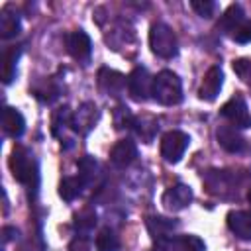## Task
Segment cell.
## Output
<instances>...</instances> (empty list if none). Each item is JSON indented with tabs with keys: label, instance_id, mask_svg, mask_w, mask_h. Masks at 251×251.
<instances>
[{
	"label": "cell",
	"instance_id": "32",
	"mask_svg": "<svg viewBox=\"0 0 251 251\" xmlns=\"http://www.w3.org/2000/svg\"><path fill=\"white\" fill-rule=\"evenodd\" d=\"M69 251H90L86 237H84V235H80V237L73 239V241H71V245H69Z\"/></svg>",
	"mask_w": 251,
	"mask_h": 251
},
{
	"label": "cell",
	"instance_id": "10",
	"mask_svg": "<svg viewBox=\"0 0 251 251\" xmlns=\"http://www.w3.org/2000/svg\"><path fill=\"white\" fill-rule=\"evenodd\" d=\"M222 84H224V73L220 69V65H214L206 71L202 82H200V88H198V98L204 100V102H214L222 90Z\"/></svg>",
	"mask_w": 251,
	"mask_h": 251
},
{
	"label": "cell",
	"instance_id": "6",
	"mask_svg": "<svg viewBox=\"0 0 251 251\" xmlns=\"http://www.w3.org/2000/svg\"><path fill=\"white\" fill-rule=\"evenodd\" d=\"M153 76L145 67H135L127 75V92L135 102H145L151 96Z\"/></svg>",
	"mask_w": 251,
	"mask_h": 251
},
{
	"label": "cell",
	"instance_id": "22",
	"mask_svg": "<svg viewBox=\"0 0 251 251\" xmlns=\"http://www.w3.org/2000/svg\"><path fill=\"white\" fill-rule=\"evenodd\" d=\"M71 118H73V114H71V110L67 106H61V108H57L53 112V116H51V131H53L55 137L61 139L63 137L61 131L71 129Z\"/></svg>",
	"mask_w": 251,
	"mask_h": 251
},
{
	"label": "cell",
	"instance_id": "31",
	"mask_svg": "<svg viewBox=\"0 0 251 251\" xmlns=\"http://www.w3.org/2000/svg\"><path fill=\"white\" fill-rule=\"evenodd\" d=\"M151 251H178L176 239H171V237L169 239H159V241H155Z\"/></svg>",
	"mask_w": 251,
	"mask_h": 251
},
{
	"label": "cell",
	"instance_id": "20",
	"mask_svg": "<svg viewBox=\"0 0 251 251\" xmlns=\"http://www.w3.org/2000/svg\"><path fill=\"white\" fill-rule=\"evenodd\" d=\"M22 29V24H20V18L16 12H10V6H6L0 14V37L2 39H10V37H16Z\"/></svg>",
	"mask_w": 251,
	"mask_h": 251
},
{
	"label": "cell",
	"instance_id": "16",
	"mask_svg": "<svg viewBox=\"0 0 251 251\" xmlns=\"http://www.w3.org/2000/svg\"><path fill=\"white\" fill-rule=\"evenodd\" d=\"M245 22V10H243V6L241 4H229L227 8H226V12L220 16V20H218V29H222L224 33H233L241 24Z\"/></svg>",
	"mask_w": 251,
	"mask_h": 251
},
{
	"label": "cell",
	"instance_id": "9",
	"mask_svg": "<svg viewBox=\"0 0 251 251\" xmlns=\"http://www.w3.org/2000/svg\"><path fill=\"white\" fill-rule=\"evenodd\" d=\"M161 202L169 212H180L192 202V188L184 182H176L165 190Z\"/></svg>",
	"mask_w": 251,
	"mask_h": 251
},
{
	"label": "cell",
	"instance_id": "12",
	"mask_svg": "<svg viewBox=\"0 0 251 251\" xmlns=\"http://www.w3.org/2000/svg\"><path fill=\"white\" fill-rule=\"evenodd\" d=\"M137 159V145L131 139H120L112 151H110V161L114 163V167L118 169H126L129 167L133 161Z\"/></svg>",
	"mask_w": 251,
	"mask_h": 251
},
{
	"label": "cell",
	"instance_id": "23",
	"mask_svg": "<svg viewBox=\"0 0 251 251\" xmlns=\"http://www.w3.org/2000/svg\"><path fill=\"white\" fill-rule=\"evenodd\" d=\"M73 226H75V229H76L80 235H84V233H88V231L94 229V226H96V214H94L92 210L84 208V210H80L78 214H75ZM84 237H86V235H84Z\"/></svg>",
	"mask_w": 251,
	"mask_h": 251
},
{
	"label": "cell",
	"instance_id": "7",
	"mask_svg": "<svg viewBox=\"0 0 251 251\" xmlns=\"http://www.w3.org/2000/svg\"><path fill=\"white\" fill-rule=\"evenodd\" d=\"M98 122V108L94 102H82L71 118V129L78 135H88Z\"/></svg>",
	"mask_w": 251,
	"mask_h": 251
},
{
	"label": "cell",
	"instance_id": "25",
	"mask_svg": "<svg viewBox=\"0 0 251 251\" xmlns=\"http://www.w3.org/2000/svg\"><path fill=\"white\" fill-rule=\"evenodd\" d=\"M76 165H78V176L84 180V184H88L92 180V176L96 175V169H98L96 159L92 155H84Z\"/></svg>",
	"mask_w": 251,
	"mask_h": 251
},
{
	"label": "cell",
	"instance_id": "13",
	"mask_svg": "<svg viewBox=\"0 0 251 251\" xmlns=\"http://www.w3.org/2000/svg\"><path fill=\"white\" fill-rule=\"evenodd\" d=\"M216 137L222 149H226L227 153H241L245 149V139L239 135L237 127L233 126H220L216 129Z\"/></svg>",
	"mask_w": 251,
	"mask_h": 251
},
{
	"label": "cell",
	"instance_id": "26",
	"mask_svg": "<svg viewBox=\"0 0 251 251\" xmlns=\"http://www.w3.org/2000/svg\"><path fill=\"white\" fill-rule=\"evenodd\" d=\"M176 247H178V251H206V245L198 235L176 237Z\"/></svg>",
	"mask_w": 251,
	"mask_h": 251
},
{
	"label": "cell",
	"instance_id": "29",
	"mask_svg": "<svg viewBox=\"0 0 251 251\" xmlns=\"http://www.w3.org/2000/svg\"><path fill=\"white\" fill-rule=\"evenodd\" d=\"M231 67H233L235 75L251 86V61H249V59H235V61L231 63Z\"/></svg>",
	"mask_w": 251,
	"mask_h": 251
},
{
	"label": "cell",
	"instance_id": "18",
	"mask_svg": "<svg viewBox=\"0 0 251 251\" xmlns=\"http://www.w3.org/2000/svg\"><path fill=\"white\" fill-rule=\"evenodd\" d=\"M20 55H22L20 45H10L4 49V53H2V80H4V84H10L16 78V67H18Z\"/></svg>",
	"mask_w": 251,
	"mask_h": 251
},
{
	"label": "cell",
	"instance_id": "5",
	"mask_svg": "<svg viewBox=\"0 0 251 251\" xmlns=\"http://www.w3.org/2000/svg\"><path fill=\"white\" fill-rule=\"evenodd\" d=\"M220 114L229 122V126L233 127H241V129H247L251 127V114H249V108H247V102L243 98V94L235 92L220 110Z\"/></svg>",
	"mask_w": 251,
	"mask_h": 251
},
{
	"label": "cell",
	"instance_id": "28",
	"mask_svg": "<svg viewBox=\"0 0 251 251\" xmlns=\"http://www.w3.org/2000/svg\"><path fill=\"white\" fill-rule=\"evenodd\" d=\"M190 6L200 18H212L216 12V2L212 0H192Z\"/></svg>",
	"mask_w": 251,
	"mask_h": 251
},
{
	"label": "cell",
	"instance_id": "4",
	"mask_svg": "<svg viewBox=\"0 0 251 251\" xmlns=\"http://www.w3.org/2000/svg\"><path fill=\"white\" fill-rule=\"evenodd\" d=\"M190 145L188 133L180 129H171L161 137V157L167 163H178L184 155V151Z\"/></svg>",
	"mask_w": 251,
	"mask_h": 251
},
{
	"label": "cell",
	"instance_id": "11",
	"mask_svg": "<svg viewBox=\"0 0 251 251\" xmlns=\"http://www.w3.org/2000/svg\"><path fill=\"white\" fill-rule=\"evenodd\" d=\"M65 45H67V51H69V55L73 59H76V61H88L90 59L92 41H90V37H88L86 31H82V29L71 31L65 37Z\"/></svg>",
	"mask_w": 251,
	"mask_h": 251
},
{
	"label": "cell",
	"instance_id": "15",
	"mask_svg": "<svg viewBox=\"0 0 251 251\" xmlns=\"http://www.w3.org/2000/svg\"><path fill=\"white\" fill-rule=\"evenodd\" d=\"M227 227L243 241H251V212L231 210L227 214Z\"/></svg>",
	"mask_w": 251,
	"mask_h": 251
},
{
	"label": "cell",
	"instance_id": "1",
	"mask_svg": "<svg viewBox=\"0 0 251 251\" xmlns=\"http://www.w3.org/2000/svg\"><path fill=\"white\" fill-rule=\"evenodd\" d=\"M10 171H12L14 178L20 184H24L27 188H37L39 169H37V163H35L33 155L24 145H16L12 149V153H10Z\"/></svg>",
	"mask_w": 251,
	"mask_h": 251
},
{
	"label": "cell",
	"instance_id": "24",
	"mask_svg": "<svg viewBox=\"0 0 251 251\" xmlns=\"http://www.w3.org/2000/svg\"><path fill=\"white\" fill-rule=\"evenodd\" d=\"M118 247H120V241L114 229L102 227L96 235V251H118Z\"/></svg>",
	"mask_w": 251,
	"mask_h": 251
},
{
	"label": "cell",
	"instance_id": "19",
	"mask_svg": "<svg viewBox=\"0 0 251 251\" xmlns=\"http://www.w3.org/2000/svg\"><path fill=\"white\" fill-rule=\"evenodd\" d=\"M131 129L135 131L137 137H141V141L145 143H151L159 126H157V120L151 118V116H135L133 118V124H131Z\"/></svg>",
	"mask_w": 251,
	"mask_h": 251
},
{
	"label": "cell",
	"instance_id": "8",
	"mask_svg": "<svg viewBox=\"0 0 251 251\" xmlns=\"http://www.w3.org/2000/svg\"><path fill=\"white\" fill-rule=\"evenodd\" d=\"M127 84V78L120 73V71H114L110 67H102L98 71V88L106 94V96H112V98H120L124 94V88Z\"/></svg>",
	"mask_w": 251,
	"mask_h": 251
},
{
	"label": "cell",
	"instance_id": "27",
	"mask_svg": "<svg viewBox=\"0 0 251 251\" xmlns=\"http://www.w3.org/2000/svg\"><path fill=\"white\" fill-rule=\"evenodd\" d=\"M133 118H135V116H131V112H129L127 106H118V108L114 110V126H116V129L131 127Z\"/></svg>",
	"mask_w": 251,
	"mask_h": 251
},
{
	"label": "cell",
	"instance_id": "17",
	"mask_svg": "<svg viewBox=\"0 0 251 251\" xmlns=\"http://www.w3.org/2000/svg\"><path fill=\"white\" fill-rule=\"evenodd\" d=\"M175 227H176V222L175 220H169V218H163V216H151V218H147V231L153 237V241L169 239L171 233L175 231Z\"/></svg>",
	"mask_w": 251,
	"mask_h": 251
},
{
	"label": "cell",
	"instance_id": "3",
	"mask_svg": "<svg viewBox=\"0 0 251 251\" xmlns=\"http://www.w3.org/2000/svg\"><path fill=\"white\" fill-rule=\"evenodd\" d=\"M149 47L161 59H173L178 53V41L171 25L165 22H155L149 29Z\"/></svg>",
	"mask_w": 251,
	"mask_h": 251
},
{
	"label": "cell",
	"instance_id": "30",
	"mask_svg": "<svg viewBox=\"0 0 251 251\" xmlns=\"http://www.w3.org/2000/svg\"><path fill=\"white\" fill-rule=\"evenodd\" d=\"M231 39L237 43H251V20H245L233 33Z\"/></svg>",
	"mask_w": 251,
	"mask_h": 251
},
{
	"label": "cell",
	"instance_id": "2",
	"mask_svg": "<svg viewBox=\"0 0 251 251\" xmlns=\"http://www.w3.org/2000/svg\"><path fill=\"white\" fill-rule=\"evenodd\" d=\"M151 96L161 106H176L182 102V82L176 73L165 69L153 76V88Z\"/></svg>",
	"mask_w": 251,
	"mask_h": 251
},
{
	"label": "cell",
	"instance_id": "33",
	"mask_svg": "<svg viewBox=\"0 0 251 251\" xmlns=\"http://www.w3.org/2000/svg\"><path fill=\"white\" fill-rule=\"evenodd\" d=\"M247 202L251 204V186H249V190H247Z\"/></svg>",
	"mask_w": 251,
	"mask_h": 251
},
{
	"label": "cell",
	"instance_id": "21",
	"mask_svg": "<svg viewBox=\"0 0 251 251\" xmlns=\"http://www.w3.org/2000/svg\"><path fill=\"white\" fill-rule=\"evenodd\" d=\"M82 186H84V180L78 175L76 176H65L59 182V196L65 202H73L82 192Z\"/></svg>",
	"mask_w": 251,
	"mask_h": 251
},
{
	"label": "cell",
	"instance_id": "14",
	"mask_svg": "<svg viewBox=\"0 0 251 251\" xmlns=\"http://www.w3.org/2000/svg\"><path fill=\"white\" fill-rule=\"evenodd\" d=\"M2 127H4V133L8 137H12V139L22 137L25 131V120H24L22 112L12 108V106H6L2 110Z\"/></svg>",
	"mask_w": 251,
	"mask_h": 251
}]
</instances>
